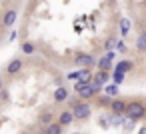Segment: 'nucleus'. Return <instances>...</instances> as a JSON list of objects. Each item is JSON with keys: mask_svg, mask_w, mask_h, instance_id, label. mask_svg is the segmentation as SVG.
Listing matches in <instances>:
<instances>
[{"mask_svg": "<svg viewBox=\"0 0 146 134\" xmlns=\"http://www.w3.org/2000/svg\"><path fill=\"white\" fill-rule=\"evenodd\" d=\"M60 128L62 126H58V124H50V126H46V130H44V134H60Z\"/></svg>", "mask_w": 146, "mask_h": 134, "instance_id": "2eb2a0df", "label": "nucleus"}, {"mask_svg": "<svg viewBox=\"0 0 146 134\" xmlns=\"http://www.w3.org/2000/svg\"><path fill=\"white\" fill-rule=\"evenodd\" d=\"M136 48H138L140 52H146V32H142V34L138 36V40H136Z\"/></svg>", "mask_w": 146, "mask_h": 134, "instance_id": "4468645a", "label": "nucleus"}, {"mask_svg": "<svg viewBox=\"0 0 146 134\" xmlns=\"http://www.w3.org/2000/svg\"><path fill=\"white\" fill-rule=\"evenodd\" d=\"M138 134H146V126H142V128L138 130Z\"/></svg>", "mask_w": 146, "mask_h": 134, "instance_id": "4be33fe9", "label": "nucleus"}, {"mask_svg": "<svg viewBox=\"0 0 146 134\" xmlns=\"http://www.w3.org/2000/svg\"><path fill=\"white\" fill-rule=\"evenodd\" d=\"M110 108H112V112H114L116 116H120V114H124V110H126V102H124V100H112V102H110Z\"/></svg>", "mask_w": 146, "mask_h": 134, "instance_id": "0eeeda50", "label": "nucleus"}, {"mask_svg": "<svg viewBox=\"0 0 146 134\" xmlns=\"http://www.w3.org/2000/svg\"><path fill=\"white\" fill-rule=\"evenodd\" d=\"M20 70H22V60H20V58H14V60H10V62H8V66H6V72H8L10 76L18 74Z\"/></svg>", "mask_w": 146, "mask_h": 134, "instance_id": "423d86ee", "label": "nucleus"}, {"mask_svg": "<svg viewBox=\"0 0 146 134\" xmlns=\"http://www.w3.org/2000/svg\"><path fill=\"white\" fill-rule=\"evenodd\" d=\"M128 70H132V62H130V60H122V62H118V64H116V70H114V72L126 74Z\"/></svg>", "mask_w": 146, "mask_h": 134, "instance_id": "9d476101", "label": "nucleus"}, {"mask_svg": "<svg viewBox=\"0 0 146 134\" xmlns=\"http://www.w3.org/2000/svg\"><path fill=\"white\" fill-rule=\"evenodd\" d=\"M0 86H2V82H0Z\"/></svg>", "mask_w": 146, "mask_h": 134, "instance_id": "b1692460", "label": "nucleus"}, {"mask_svg": "<svg viewBox=\"0 0 146 134\" xmlns=\"http://www.w3.org/2000/svg\"><path fill=\"white\" fill-rule=\"evenodd\" d=\"M52 120H54V114H52L50 110H46V112H42V114H40V122H42V124L50 126V124H52Z\"/></svg>", "mask_w": 146, "mask_h": 134, "instance_id": "ddd939ff", "label": "nucleus"}, {"mask_svg": "<svg viewBox=\"0 0 146 134\" xmlns=\"http://www.w3.org/2000/svg\"><path fill=\"white\" fill-rule=\"evenodd\" d=\"M112 80H114V84L118 86V84L124 80V74H120V72H114V74H112Z\"/></svg>", "mask_w": 146, "mask_h": 134, "instance_id": "f3484780", "label": "nucleus"}, {"mask_svg": "<svg viewBox=\"0 0 146 134\" xmlns=\"http://www.w3.org/2000/svg\"><path fill=\"white\" fill-rule=\"evenodd\" d=\"M76 92H78L82 98H92L98 90H96L92 84H78V82H76Z\"/></svg>", "mask_w": 146, "mask_h": 134, "instance_id": "7ed1b4c3", "label": "nucleus"}, {"mask_svg": "<svg viewBox=\"0 0 146 134\" xmlns=\"http://www.w3.org/2000/svg\"><path fill=\"white\" fill-rule=\"evenodd\" d=\"M72 120H74V116H72V112H68V110H64L62 114H60V118H58V126H68V124H72Z\"/></svg>", "mask_w": 146, "mask_h": 134, "instance_id": "1a4fd4ad", "label": "nucleus"}, {"mask_svg": "<svg viewBox=\"0 0 146 134\" xmlns=\"http://www.w3.org/2000/svg\"><path fill=\"white\" fill-rule=\"evenodd\" d=\"M120 30H122V34H126V32L130 30V22H128L126 18H124V20L120 22Z\"/></svg>", "mask_w": 146, "mask_h": 134, "instance_id": "dca6fc26", "label": "nucleus"}, {"mask_svg": "<svg viewBox=\"0 0 146 134\" xmlns=\"http://www.w3.org/2000/svg\"><path fill=\"white\" fill-rule=\"evenodd\" d=\"M66 98H68V90H66L64 86L56 88V92H54V100H56V102H62V100H66Z\"/></svg>", "mask_w": 146, "mask_h": 134, "instance_id": "9b49d317", "label": "nucleus"}, {"mask_svg": "<svg viewBox=\"0 0 146 134\" xmlns=\"http://www.w3.org/2000/svg\"><path fill=\"white\" fill-rule=\"evenodd\" d=\"M74 134H80V132H74Z\"/></svg>", "mask_w": 146, "mask_h": 134, "instance_id": "5701e85b", "label": "nucleus"}, {"mask_svg": "<svg viewBox=\"0 0 146 134\" xmlns=\"http://www.w3.org/2000/svg\"><path fill=\"white\" fill-rule=\"evenodd\" d=\"M16 22V10H8L4 14V26H12Z\"/></svg>", "mask_w": 146, "mask_h": 134, "instance_id": "f8f14e48", "label": "nucleus"}, {"mask_svg": "<svg viewBox=\"0 0 146 134\" xmlns=\"http://www.w3.org/2000/svg\"><path fill=\"white\" fill-rule=\"evenodd\" d=\"M114 54L116 52H112V50H108L100 60H98V68L102 70V72H106V70H110V66H112V60H114Z\"/></svg>", "mask_w": 146, "mask_h": 134, "instance_id": "20e7f679", "label": "nucleus"}, {"mask_svg": "<svg viewBox=\"0 0 146 134\" xmlns=\"http://www.w3.org/2000/svg\"><path fill=\"white\" fill-rule=\"evenodd\" d=\"M106 92H108V94H116V92H118V86H116V84H114V86H108Z\"/></svg>", "mask_w": 146, "mask_h": 134, "instance_id": "412c9836", "label": "nucleus"}, {"mask_svg": "<svg viewBox=\"0 0 146 134\" xmlns=\"http://www.w3.org/2000/svg\"><path fill=\"white\" fill-rule=\"evenodd\" d=\"M126 116H128V120H140V118H144V114H146V108L140 104V102H130V104H126Z\"/></svg>", "mask_w": 146, "mask_h": 134, "instance_id": "f257e3e1", "label": "nucleus"}, {"mask_svg": "<svg viewBox=\"0 0 146 134\" xmlns=\"http://www.w3.org/2000/svg\"><path fill=\"white\" fill-rule=\"evenodd\" d=\"M114 46H116V36H112V38L106 42V48H108V50H110V48H114Z\"/></svg>", "mask_w": 146, "mask_h": 134, "instance_id": "6ab92c4d", "label": "nucleus"}, {"mask_svg": "<svg viewBox=\"0 0 146 134\" xmlns=\"http://www.w3.org/2000/svg\"><path fill=\"white\" fill-rule=\"evenodd\" d=\"M110 118H112V122H110L112 126H120V124H122V118H120V116H116V114H112ZM110 124H108V126H110Z\"/></svg>", "mask_w": 146, "mask_h": 134, "instance_id": "a211bd4d", "label": "nucleus"}, {"mask_svg": "<svg viewBox=\"0 0 146 134\" xmlns=\"http://www.w3.org/2000/svg\"><path fill=\"white\" fill-rule=\"evenodd\" d=\"M76 78H78V84H90V80H92V74H90V70H78L76 72Z\"/></svg>", "mask_w": 146, "mask_h": 134, "instance_id": "6e6552de", "label": "nucleus"}, {"mask_svg": "<svg viewBox=\"0 0 146 134\" xmlns=\"http://www.w3.org/2000/svg\"><path fill=\"white\" fill-rule=\"evenodd\" d=\"M72 116L78 118V120L88 118V116H90V104H86V102H78V104L74 106V110H72Z\"/></svg>", "mask_w": 146, "mask_h": 134, "instance_id": "f03ea898", "label": "nucleus"}, {"mask_svg": "<svg viewBox=\"0 0 146 134\" xmlns=\"http://www.w3.org/2000/svg\"><path fill=\"white\" fill-rule=\"evenodd\" d=\"M22 50H24V52H26V54H30V52H32V50H34V46H32V44H28V42H26V44H24V46H22Z\"/></svg>", "mask_w": 146, "mask_h": 134, "instance_id": "aec40b11", "label": "nucleus"}, {"mask_svg": "<svg viewBox=\"0 0 146 134\" xmlns=\"http://www.w3.org/2000/svg\"><path fill=\"white\" fill-rule=\"evenodd\" d=\"M74 62H76L78 66L88 68V66H92V64H94V58H92V54H78V56L74 58Z\"/></svg>", "mask_w": 146, "mask_h": 134, "instance_id": "39448f33", "label": "nucleus"}]
</instances>
